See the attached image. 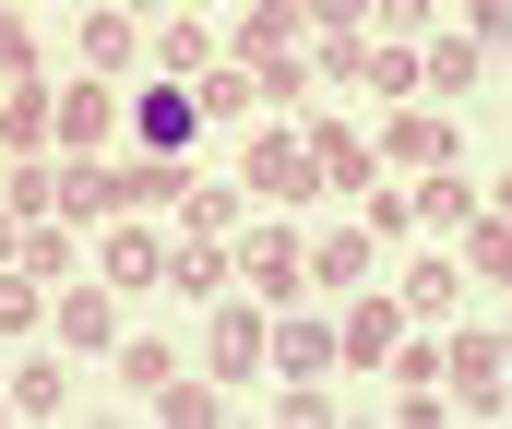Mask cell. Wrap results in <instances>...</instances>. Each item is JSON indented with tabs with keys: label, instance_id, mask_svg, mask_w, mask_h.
<instances>
[{
	"label": "cell",
	"instance_id": "cell-1",
	"mask_svg": "<svg viewBox=\"0 0 512 429\" xmlns=\"http://www.w3.org/2000/svg\"><path fill=\"white\" fill-rule=\"evenodd\" d=\"M131 132H143V143H191V96H167V84H155V96L131 108Z\"/></svg>",
	"mask_w": 512,
	"mask_h": 429
}]
</instances>
